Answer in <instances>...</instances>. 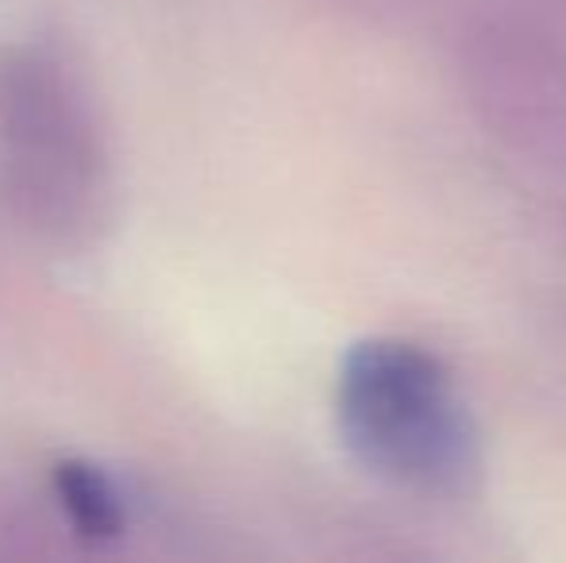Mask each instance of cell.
Instances as JSON below:
<instances>
[{
    "instance_id": "6da1fadb",
    "label": "cell",
    "mask_w": 566,
    "mask_h": 563,
    "mask_svg": "<svg viewBox=\"0 0 566 563\" xmlns=\"http://www.w3.org/2000/svg\"><path fill=\"white\" fill-rule=\"evenodd\" d=\"M336 428L358 467L417 498H467L482 479V436L451 371L428 347L370 336L336 375Z\"/></svg>"
},
{
    "instance_id": "7a4b0ae2",
    "label": "cell",
    "mask_w": 566,
    "mask_h": 563,
    "mask_svg": "<svg viewBox=\"0 0 566 563\" xmlns=\"http://www.w3.org/2000/svg\"><path fill=\"white\" fill-rule=\"evenodd\" d=\"M0 136L12 143V166L28 197L51 189L54 201L93 189L97 132L85 97L51 51L23 46L0 59Z\"/></svg>"
},
{
    "instance_id": "3957f363",
    "label": "cell",
    "mask_w": 566,
    "mask_h": 563,
    "mask_svg": "<svg viewBox=\"0 0 566 563\" xmlns=\"http://www.w3.org/2000/svg\"><path fill=\"white\" fill-rule=\"evenodd\" d=\"M51 487L70 529L85 544H113L127 529V502L116 479L101 463L82 456L59 459L51 467Z\"/></svg>"
}]
</instances>
